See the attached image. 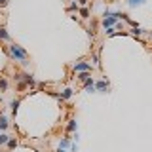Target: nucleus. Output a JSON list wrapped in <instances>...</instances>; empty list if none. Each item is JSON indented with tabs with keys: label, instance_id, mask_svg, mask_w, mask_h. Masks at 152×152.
<instances>
[{
	"label": "nucleus",
	"instance_id": "f3484780",
	"mask_svg": "<svg viewBox=\"0 0 152 152\" xmlns=\"http://www.w3.org/2000/svg\"><path fill=\"white\" fill-rule=\"evenodd\" d=\"M114 31H116L114 27H108V28H107V34H110V36H112V34H114Z\"/></svg>",
	"mask_w": 152,
	"mask_h": 152
},
{
	"label": "nucleus",
	"instance_id": "f8f14e48",
	"mask_svg": "<svg viewBox=\"0 0 152 152\" xmlns=\"http://www.w3.org/2000/svg\"><path fill=\"white\" fill-rule=\"evenodd\" d=\"M6 145H8V148H15V146H17V141H15V139H12V137H10V141L6 142Z\"/></svg>",
	"mask_w": 152,
	"mask_h": 152
},
{
	"label": "nucleus",
	"instance_id": "423d86ee",
	"mask_svg": "<svg viewBox=\"0 0 152 152\" xmlns=\"http://www.w3.org/2000/svg\"><path fill=\"white\" fill-rule=\"evenodd\" d=\"M69 145H70V137H65V139L59 142V148H65V146H69Z\"/></svg>",
	"mask_w": 152,
	"mask_h": 152
},
{
	"label": "nucleus",
	"instance_id": "aec40b11",
	"mask_svg": "<svg viewBox=\"0 0 152 152\" xmlns=\"http://www.w3.org/2000/svg\"><path fill=\"white\" fill-rule=\"evenodd\" d=\"M57 152H65V150H63V148H59V150H57Z\"/></svg>",
	"mask_w": 152,
	"mask_h": 152
},
{
	"label": "nucleus",
	"instance_id": "a211bd4d",
	"mask_svg": "<svg viewBox=\"0 0 152 152\" xmlns=\"http://www.w3.org/2000/svg\"><path fill=\"white\" fill-rule=\"evenodd\" d=\"M4 4H6V0H0V6H4Z\"/></svg>",
	"mask_w": 152,
	"mask_h": 152
},
{
	"label": "nucleus",
	"instance_id": "6ab92c4d",
	"mask_svg": "<svg viewBox=\"0 0 152 152\" xmlns=\"http://www.w3.org/2000/svg\"><path fill=\"white\" fill-rule=\"evenodd\" d=\"M80 2H82V4H86V2H88V0H80Z\"/></svg>",
	"mask_w": 152,
	"mask_h": 152
},
{
	"label": "nucleus",
	"instance_id": "9d476101",
	"mask_svg": "<svg viewBox=\"0 0 152 152\" xmlns=\"http://www.w3.org/2000/svg\"><path fill=\"white\" fill-rule=\"evenodd\" d=\"M76 126H78V124H76V120H69V127H66V129H69V131H74Z\"/></svg>",
	"mask_w": 152,
	"mask_h": 152
},
{
	"label": "nucleus",
	"instance_id": "dca6fc26",
	"mask_svg": "<svg viewBox=\"0 0 152 152\" xmlns=\"http://www.w3.org/2000/svg\"><path fill=\"white\" fill-rule=\"evenodd\" d=\"M8 127V122H6V118H0V129H6Z\"/></svg>",
	"mask_w": 152,
	"mask_h": 152
},
{
	"label": "nucleus",
	"instance_id": "2eb2a0df",
	"mask_svg": "<svg viewBox=\"0 0 152 152\" xmlns=\"http://www.w3.org/2000/svg\"><path fill=\"white\" fill-rule=\"evenodd\" d=\"M129 2V6H141V4H145V0H127Z\"/></svg>",
	"mask_w": 152,
	"mask_h": 152
},
{
	"label": "nucleus",
	"instance_id": "6e6552de",
	"mask_svg": "<svg viewBox=\"0 0 152 152\" xmlns=\"http://www.w3.org/2000/svg\"><path fill=\"white\" fill-rule=\"evenodd\" d=\"M0 38H2V40H10V34H8V32H6V28H0Z\"/></svg>",
	"mask_w": 152,
	"mask_h": 152
},
{
	"label": "nucleus",
	"instance_id": "0eeeda50",
	"mask_svg": "<svg viewBox=\"0 0 152 152\" xmlns=\"http://www.w3.org/2000/svg\"><path fill=\"white\" fill-rule=\"evenodd\" d=\"M0 89H2V91H6V89H8V80L6 78H0Z\"/></svg>",
	"mask_w": 152,
	"mask_h": 152
},
{
	"label": "nucleus",
	"instance_id": "f257e3e1",
	"mask_svg": "<svg viewBox=\"0 0 152 152\" xmlns=\"http://www.w3.org/2000/svg\"><path fill=\"white\" fill-rule=\"evenodd\" d=\"M6 51L13 57V59L21 61V63H27V51L23 50L21 46H17V44H10V46L6 48Z\"/></svg>",
	"mask_w": 152,
	"mask_h": 152
},
{
	"label": "nucleus",
	"instance_id": "1a4fd4ad",
	"mask_svg": "<svg viewBox=\"0 0 152 152\" xmlns=\"http://www.w3.org/2000/svg\"><path fill=\"white\" fill-rule=\"evenodd\" d=\"M80 80H82V82H88L89 78H91V76H89V72H80V76H78Z\"/></svg>",
	"mask_w": 152,
	"mask_h": 152
},
{
	"label": "nucleus",
	"instance_id": "7ed1b4c3",
	"mask_svg": "<svg viewBox=\"0 0 152 152\" xmlns=\"http://www.w3.org/2000/svg\"><path fill=\"white\" fill-rule=\"evenodd\" d=\"M74 70H76V72H89V70H91V65H88V63H76L74 65Z\"/></svg>",
	"mask_w": 152,
	"mask_h": 152
},
{
	"label": "nucleus",
	"instance_id": "4468645a",
	"mask_svg": "<svg viewBox=\"0 0 152 152\" xmlns=\"http://www.w3.org/2000/svg\"><path fill=\"white\" fill-rule=\"evenodd\" d=\"M80 15H82L84 19H88L89 17V10L88 8H82V10H80Z\"/></svg>",
	"mask_w": 152,
	"mask_h": 152
},
{
	"label": "nucleus",
	"instance_id": "39448f33",
	"mask_svg": "<svg viewBox=\"0 0 152 152\" xmlns=\"http://www.w3.org/2000/svg\"><path fill=\"white\" fill-rule=\"evenodd\" d=\"M70 97H72V89H69V88H66L65 91L61 93V101H63V99H70Z\"/></svg>",
	"mask_w": 152,
	"mask_h": 152
},
{
	"label": "nucleus",
	"instance_id": "ddd939ff",
	"mask_svg": "<svg viewBox=\"0 0 152 152\" xmlns=\"http://www.w3.org/2000/svg\"><path fill=\"white\" fill-rule=\"evenodd\" d=\"M17 110H19V101H12V112L17 114Z\"/></svg>",
	"mask_w": 152,
	"mask_h": 152
},
{
	"label": "nucleus",
	"instance_id": "f03ea898",
	"mask_svg": "<svg viewBox=\"0 0 152 152\" xmlns=\"http://www.w3.org/2000/svg\"><path fill=\"white\" fill-rule=\"evenodd\" d=\"M114 23H116V17H114L112 13H104V19H103V27H104V28H108V27H112Z\"/></svg>",
	"mask_w": 152,
	"mask_h": 152
},
{
	"label": "nucleus",
	"instance_id": "20e7f679",
	"mask_svg": "<svg viewBox=\"0 0 152 152\" xmlns=\"http://www.w3.org/2000/svg\"><path fill=\"white\" fill-rule=\"evenodd\" d=\"M95 89H101V91H104V89H108V82H104V80H101V82L95 84Z\"/></svg>",
	"mask_w": 152,
	"mask_h": 152
},
{
	"label": "nucleus",
	"instance_id": "9b49d317",
	"mask_svg": "<svg viewBox=\"0 0 152 152\" xmlns=\"http://www.w3.org/2000/svg\"><path fill=\"white\" fill-rule=\"evenodd\" d=\"M8 141H10V137L6 135V133H0V145H6Z\"/></svg>",
	"mask_w": 152,
	"mask_h": 152
}]
</instances>
